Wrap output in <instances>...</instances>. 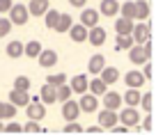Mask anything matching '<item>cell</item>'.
Wrapping results in <instances>:
<instances>
[{
    "instance_id": "obj_1",
    "label": "cell",
    "mask_w": 156,
    "mask_h": 135,
    "mask_svg": "<svg viewBox=\"0 0 156 135\" xmlns=\"http://www.w3.org/2000/svg\"><path fill=\"white\" fill-rule=\"evenodd\" d=\"M117 119H119V124L129 126V128H138L140 130V115H138V108L126 106L119 115H117Z\"/></svg>"
},
{
    "instance_id": "obj_2",
    "label": "cell",
    "mask_w": 156,
    "mask_h": 135,
    "mask_svg": "<svg viewBox=\"0 0 156 135\" xmlns=\"http://www.w3.org/2000/svg\"><path fill=\"white\" fill-rule=\"evenodd\" d=\"M28 7L25 5H12L9 7V21L12 25H25L28 23Z\"/></svg>"
},
{
    "instance_id": "obj_3",
    "label": "cell",
    "mask_w": 156,
    "mask_h": 135,
    "mask_svg": "<svg viewBox=\"0 0 156 135\" xmlns=\"http://www.w3.org/2000/svg\"><path fill=\"white\" fill-rule=\"evenodd\" d=\"M25 108H28V119H37L39 121V119H44V117H46V108H44V103L39 101V96L30 99V103Z\"/></svg>"
},
{
    "instance_id": "obj_4",
    "label": "cell",
    "mask_w": 156,
    "mask_h": 135,
    "mask_svg": "<svg viewBox=\"0 0 156 135\" xmlns=\"http://www.w3.org/2000/svg\"><path fill=\"white\" fill-rule=\"evenodd\" d=\"M78 108H80V112H97L99 108V96H94L92 92H83L80 94V101H78Z\"/></svg>"
},
{
    "instance_id": "obj_5",
    "label": "cell",
    "mask_w": 156,
    "mask_h": 135,
    "mask_svg": "<svg viewBox=\"0 0 156 135\" xmlns=\"http://www.w3.org/2000/svg\"><path fill=\"white\" fill-rule=\"evenodd\" d=\"M131 37H133V43H142L145 39H149L151 37V25L147 23H133V30H131Z\"/></svg>"
},
{
    "instance_id": "obj_6",
    "label": "cell",
    "mask_w": 156,
    "mask_h": 135,
    "mask_svg": "<svg viewBox=\"0 0 156 135\" xmlns=\"http://www.w3.org/2000/svg\"><path fill=\"white\" fill-rule=\"evenodd\" d=\"M62 117H64L67 121H76L78 117H80L78 101H73V99H67V101H62Z\"/></svg>"
},
{
    "instance_id": "obj_7",
    "label": "cell",
    "mask_w": 156,
    "mask_h": 135,
    "mask_svg": "<svg viewBox=\"0 0 156 135\" xmlns=\"http://www.w3.org/2000/svg\"><path fill=\"white\" fill-rule=\"evenodd\" d=\"M149 57L151 55L142 48V43H133L131 48H129V60L133 64H145V62H149Z\"/></svg>"
},
{
    "instance_id": "obj_8",
    "label": "cell",
    "mask_w": 156,
    "mask_h": 135,
    "mask_svg": "<svg viewBox=\"0 0 156 135\" xmlns=\"http://www.w3.org/2000/svg\"><path fill=\"white\" fill-rule=\"evenodd\" d=\"M37 60H39V64H41L44 69H51V67L58 64V53L51 50V48H46V50L41 48V50H39V55H37Z\"/></svg>"
},
{
    "instance_id": "obj_9",
    "label": "cell",
    "mask_w": 156,
    "mask_h": 135,
    "mask_svg": "<svg viewBox=\"0 0 156 135\" xmlns=\"http://www.w3.org/2000/svg\"><path fill=\"white\" fill-rule=\"evenodd\" d=\"M87 41L92 43V46H101V43L106 41V30H103L101 25H92V28H87Z\"/></svg>"
},
{
    "instance_id": "obj_10",
    "label": "cell",
    "mask_w": 156,
    "mask_h": 135,
    "mask_svg": "<svg viewBox=\"0 0 156 135\" xmlns=\"http://www.w3.org/2000/svg\"><path fill=\"white\" fill-rule=\"evenodd\" d=\"M117 121H119V119H117V110L103 108L101 115H99V126H101V128H110V126H115Z\"/></svg>"
},
{
    "instance_id": "obj_11",
    "label": "cell",
    "mask_w": 156,
    "mask_h": 135,
    "mask_svg": "<svg viewBox=\"0 0 156 135\" xmlns=\"http://www.w3.org/2000/svg\"><path fill=\"white\" fill-rule=\"evenodd\" d=\"M25 7H28L30 16H44L46 9H48V0H30Z\"/></svg>"
},
{
    "instance_id": "obj_12",
    "label": "cell",
    "mask_w": 156,
    "mask_h": 135,
    "mask_svg": "<svg viewBox=\"0 0 156 135\" xmlns=\"http://www.w3.org/2000/svg\"><path fill=\"white\" fill-rule=\"evenodd\" d=\"M80 23H83L85 28H92V25H99V9H92V7L83 9V12H80Z\"/></svg>"
},
{
    "instance_id": "obj_13",
    "label": "cell",
    "mask_w": 156,
    "mask_h": 135,
    "mask_svg": "<svg viewBox=\"0 0 156 135\" xmlns=\"http://www.w3.org/2000/svg\"><path fill=\"white\" fill-rule=\"evenodd\" d=\"M133 12H136V16L133 19L136 21H147L149 19V2L147 0H138V2H133Z\"/></svg>"
},
{
    "instance_id": "obj_14",
    "label": "cell",
    "mask_w": 156,
    "mask_h": 135,
    "mask_svg": "<svg viewBox=\"0 0 156 135\" xmlns=\"http://www.w3.org/2000/svg\"><path fill=\"white\" fill-rule=\"evenodd\" d=\"M87 76H83V73H78V76H73L71 78V92L73 94H83V92H87Z\"/></svg>"
},
{
    "instance_id": "obj_15",
    "label": "cell",
    "mask_w": 156,
    "mask_h": 135,
    "mask_svg": "<svg viewBox=\"0 0 156 135\" xmlns=\"http://www.w3.org/2000/svg\"><path fill=\"white\" fill-rule=\"evenodd\" d=\"M39 101H41V103H46V106L55 103V101H58V94H55V87L46 82V85L41 87V92H39Z\"/></svg>"
},
{
    "instance_id": "obj_16",
    "label": "cell",
    "mask_w": 156,
    "mask_h": 135,
    "mask_svg": "<svg viewBox=\"0 0 156 135\" xmlns=\"http://www.w3.org/2000/svg\"><path fill=\"white\" fill-rule=\"evenodd\" d=\"M124 82H126L129 87L140 89V87L145 85V76H142L140 71H129V73H124Z\"/></svg>"
},
{
    "instance_id": "obj_17",
    "label": "cell",
    "mask_w": 156,
    "mask_h": 135,
    "mask_svg": "<svg viewBox=\"0 0 156 135\" xmlns=\"http://www.w3.org/2000/svg\"><path fill=\"white\" fill-rule=\"evenodd\" d=\"M9 103H14L16 108L19 106H28L30 103V94L23 92V89H12L9 92Z\"/></svg>"
},
{
    "instance_id": "obj_18",
    "label": "cell",
    "mask_w": 156,
    "mask_h": 135,
    "mask_svg": "<svg viewBox=\"0 0 156 135\" xmlns=\"http://www.w3.org/2000/svg\"><path fill=\"white\" fill-rule=\"evenodd\" d=\"M99 78H101L106 85H112V82L119 80V71H117L115 67H103L101 71H99Z\"/></svg>"
},
{
    "instance_id": "obj_19",
    "label": "cell",
    "mask_w": 156,
    "mask_h": 135,
    "mask_svg": "<svg viewBox=\"0 0 156 135\" xmlns=\"http://www.w3.org/2000/svg\"><path fill=\"white\" fill-rule=\"evenodd\" d=\"M67 32L71 34V39H73L76 43H83V41H87V28H85L83 23H80V25H71V28H69Z\"/></svg>"
},
{
    "instance_id": "obj_20",
    "label": "cell",
    "mask_w": 156,
    "mask_h": 135,
    "mask_svg": "<svg viewBox=\"0 0 156 135\" xmlns=\"http://www.w3.org/2000/svg\"><path fill=\"white\" fill-rule=\"evenodd\" d=\"M101 12L99 14L103 16H117V12H119V0H101Z\"/></svg>"
},
{
    "instance_id": "obj_21",
    "label": "cell",
    "mask_w": 156,
    "mask_h": 135,
    "mask_svg": "<svg viewBox=\"0 0 156 135\" xmlns=\"http://www.w3.org/2000/svg\"><path fill=\"white\" fill-rule=\"evenodd\" d=\"M133 23H136L133 19H124V16H119V19L115 21V32L117 34H131Z\"/></svg>"
},
{
    "instance_id": "obj_22",
    "label": "cell",
    "mask_w": 156,
    "mask_h": 135,
    "mask_svg": "<svg viewBox=\"0 0 156 135\" xmlns=\"http://www.w3.org/2000/svg\"><path fill=\"white\" fill-rule=\"evenodd\" d=\"M103 96V106L106 108H110V110H119V103H122V96L117 92H106V94H101Z\"/></svg>"
},
{
    "instance_id": "obj_23",
    "label": "cell",
    "mask_w": 156,
    "mask_h": 135,
    "mask_svg": "<svg viewBox=\"0 0 156 135\" xmlns=\"http://www.w3.org/2000/svg\"><path fill=\"white\" fill-rule=\"evenodd\" d=\"M122 101L126 103V106H131V108H138V103H140V92H138L136 87H129L126 92H124Z\"/></svg>"
},
{
    "instance_id": "obj_24",
    "label": "cell",
    "mask_w": 156,
    "mask_h": 135,
    "mask_svg": "<svg viewBox=\"0 0 156 135\" xmlns=\"http://www.w3.org/2000/svg\"><path fill=\"white\" fill-rule=\"evenodd\" d=\"M73 25V19H71V14H60V19H58V23H55V32H60V34H64L69 28Z\"/></svg>"
},
{
    "instance_id": "obj_25",
    "label": "cell",
    "mask_w": 156,
    "mask_h": 135,
    "mask_svg": "<svg viewBox=\"0 0 156 135\" xmlns=\"http://www.w3.org/2000/svg\"><path fill=\"white\" fill-rule=\"evenodd\" d=\"M87 89L94 94V96H101V94H106V92H108V85L101 80V78H94V80H90V82H87Z\"/></svg>"
},
{
    "instance_id": "obj_26",
    "label": "cell",
    "mask_w": 156,
    "mask_h": 135,
    "mask_svg": "<svg viewBox=\"0 0 156 135\" xmlns=\"http://www.w3.org/2000/svg\"><path fill=\"white\" fill-rule=\"evenodd\" d=\"M103 67H106V57H103V55H92V57H90V64H87L90 73L99 76V71H101Z\"/></svg>"
},
{
    "instance_id": "obj_27",
    "label": "cell",
    "mask_w": 156,
    "mask_h": 135,
    "mask_svg": "<svg viewBox=\"0 0 156 135\" xmlns=\"http://www.w3.org/2000/svg\"><path fill=\"white\" fill-rule=\"evenodd\" d=\"M133 46V37L131 34H117L115 39V50L119 53V50H129Z\"/></svg>"
},
{
    "instance_id": "obj_28",
    "label": "cell",
    "mask_w": 156,
    "mask_h": 135,
    "mask_svg": "<svg viewBox=\"0 0 156 135\" xmlns=\"http://www.w3.org/2000/svg\"><path fill=\"white\" fill-rule=\"evenodd\" d=\"M21 55H23V41L14 39L7 43V57H21Z\"/></svg>"
},
{
    "instance_id": "obj_29",
    "label": "cell",
    "mask_w": 156,
    "mask_h": 135,
    "mask_svg": "<svg viewBox=\"0 0 156 135\" xmlns=\"http://www.w3.org/2000/svg\"><path fill=\"white\" fill-rule=\"evenodd\" d=\"M39 50H41V41H37V39L23 43V55H28V57H37Z\"/></svg>"
},
{
    "instance_id": "obj_30",
    "label": "cell",
    "mask_w": 156,
    "mask_h": 135,
    "mask_svg": "<svg viewBox=\"0 0 156 135\" xmlns=\"http://www.w3.org/2000/svg\"><path fill=\"white\" fill-rule=\"evenodd\" d=\"M55 94H58V101H67V99H71V87L67 85V82H62V85L55 87Z\"/></svg>"
},
{
    "instance_id": "obj_31",
    "label": "cell",
    "mask_w": 156,
    "mask_h": 135,
    "mask_svg": "<svg viewBox=\"0 0 156 135\" xmlns=\"http://www.w3.org/2000/svg\"><path fill=\"white\" fill-rule=\"evenodd\" d=\"M44 16H46V28H55V23H58V19H60V12H58V9H51V7H48Z\"/></svg>"
},
{
    "instance_id": "obj_32",
    "label": "cell",
    "mask_w": 156,
    "mask_h": 135,
    "mask_svg": "<svg viewBox=\"0 0 156 135\" xmlns=\"http://www.w3.org/2000/svg\"><path fill=\"white\" fill-rule=\"evenodd\" d=\"M119 16H124V19H133L136 16V12H133V2H124V5H119V12H117ZM136 21V19H133Z\"/></svg>"
},
{
    "instance_id": "obj_33",
    "label": "cell",
    "mask_w": 156,
    "mask_h": 135,
    "mask_svg": "<svg viewBox=\"0 0 156 135\" xmlns=\"http://www.w3.org/2000/svg\"><path fill=\"white\" fill-rule=\"evenodd\" d=\"M30 85H32V82H30V78L28 76H19L14 80V89H23V92H30Z\"/></svg>"
},
{
    "instance_id": "obj_34",
    "label": "cell",
    "mask_w": 156,
    "mask_h": 135,
    "mask_svg": "<svg viewBox=\"0 0 156 135\" xmlns=\"http://www.w3.org/2000/svg\"><path fill=\"white\" fill-rule=\"evenodd\" d=\"M21 130H25V133H39L41 126H39L37 119H28V121H25V126H21Z\"/></svg>"
},
{
    "instance_id": "obj_35",
    "label": "cell",
    "mask_w": 156,
    "mask_h": 135,
    "mask_svg": "<svg viewBox=\"0 0 156 135\" xmlns=\"http://www.w3.org/2000/svg\"><path fill=\"white\" fill-rule=\"evenodd\" d=\"M16 117V106L14 103H2V119H12Z\"/></svg>"
},
{
    "instance_id": "obj_36",
    "label": "cell",
    "mask_w": 156,
    "mask_h": 135,
    "mask_svg": "<svg viewBox=\"0 0 156 135\" xmlns=\"http://www.w3.org/2000/svg\"><path fill=\"white\" fill-rule=\"evenodd\" d=\"M46 82L53 85V87H58V85H62V82H67V76H64V73H53V76L46 78Z\"/></svg>"
},
{
    "instance_id": "obj_37",
    "label": "cell",
    "mask_w": 156,
    "mask_h": 135,
    "mask_svg": "<svg viewBox=\"0 0 156 135\" xmlns=\"http://www.w3.org/2000/svg\"><path fill=\"white\" fill-rule=\"evenodd\" d=\"M138 106H142V110L149 112L151 110V94H140V103Z\"/></svg>"
},
{
    "instance_id": "obj_38",
    "label": "cell",
    "mask_w": 156,
    "mask_h": 135,
    "mask_svg": "<svg viewBox=\"0 0 156 135\" xmlns=\"http://www.w3.org/2000/svg\"><path fill=\"white\" fill-rule=\"evenodd\" d=\"M9 30H12V21H9V19H2V16H0V37L9 34Z\"/></svg>"
},
{
    "instance_id": "obj_39",
    "label": "cell",
    "mask_w": 156,
    "mask_h": 135,
    "mask_svg": "<svg viewBox=\"0 0 156 135\" xmlns=\"http://www.w3.org/2000/svg\"><path fill=\"white\" fill-rule=\"evenodd\" d=\"M64 130H67V133H83V126H80V124H76V121H67Z\"/></svg>"
},
{
    "instance_id": "obj_40",
    "label": "cell",
    "mask_w": 156,
    "mask_h": 135,
    "mask_svg": "<svg viewBox=\"0 0 156 135\" xmlns=\"http://www.w3.org/2000/svg\"><path fill=\"white\" fill-rule=\"evenodd\" d=\"M2 130H7V133H19V130H21V124H16V121H9L7 126H2Z\"/></svg>"
},
{
    "instance_id": "obj_41",
    "label": "cell",
    "mask_w": 156,
    "mask_h": 135,
    "mask_svg": "<svg viewBox=\"0 0 156 135\" xmlns=\"http://www.w3.org/2000/svg\"><path fill=\"white\" fill-rule=\"evenodd\" d=\"M14 5L12 0H0V14H5V12H9V7Z\"/></svg>"
},
{
    "instance_id": "obj_42",
    "label": "cell",
    "mask_w": 156,
    "mask_h": 135,
    "mask_svg": "<svg viewBox=\"0 0 156 135\" xmlns=\"http://www.w3.org/2000/svg\"><path fill=\"white\" fill-rule=\"evenodd\" d=\"M142 67H145V69H142V76H145V80H149V78H151V64L145 62Z\"/></svg>"
},
{
    "instance_id": "obj_43",
    "label": "cell",
    "mask_w": 156,
    "mask_h": 135,
    "mask_svg": "<svg viewBox=\"0 0 156 135\" xmlns=\"http://www.w3.org/2000/svg\"><path fill=\"white\" fill-rule=\"evenodd\" d=\"M142 128H145V130H151V117H149V112H147L145 121H142Z\"/></svg>"
},
{
    "instance_id": "obj_44",
    "label": "cell",
    "mask_w": 156,
    "mask_h": 135,
    "mask_svg": "<svg viewBox=\"0 0 156 135\" xmlns=\"http://www.w3.org/2000/svg\"><path fill=\"white\" fill-rule=\"evenodd\" d=\"M69 2H71L73 7H80V9H83V7H85V2H87V0H69Z\"/></svg>"
},
{
    "instance_id": "obj_45",
    "label": "cell",
    "mask_w": 156,
    "mask_h": 135,
    "mask_svg": "<svg viewBox=\"0 0 156 135\" xmlns=\"http://www.w3.org/2000/svg\"><path fill=\"white\" fill-rule=\"evenodd\" d=\"M85 130H87V133H99V130H103V128L97 124V126H90V128H85Z\"/></svg>"
},
{
    "instance_id": "obj_46",
    "label": "cell",
    "mask_w": 156,
    "mask_h": 135,
    "mask_svg": "<svg viewBox=\"0 0 156 135\" xmlns=\"http://www.w3.org/2000/svg\"><path fill=\"white\" fill-rule=\"evenodd\" d=\"M0 119H2V101H0Z\"/></svg>"
},
{
    "instance_id": "obj_47",
    "label": "cell",
    "mask_w": 156,
    "mask_h": 135,
    "mask_svg": "<svg viewBox=\"0 0 156 135\" xmlns=\"http://www.w3.org/2000/svg\"><path fill=\"white\" fill-rule=\"evenodd\" d=\"M0 130H2V121H0Z\"/></svg>"
}]
</instances>
